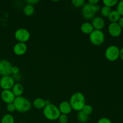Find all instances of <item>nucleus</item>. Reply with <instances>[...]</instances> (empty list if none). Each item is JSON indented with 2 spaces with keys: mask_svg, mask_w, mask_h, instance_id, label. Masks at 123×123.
<instances>
[{
  "mask_svg": "<svg viewBox=\"0 0 123 123\" xmlns=\"http://www.w3.org/2000/svg\"><path fill=\"white\" fill-rule=\"evenodd\" d=\"M43 113L44 117L50 121L58 120L61 115L58 107L51 103L46 105L43 109Z\"/></svg>",
  "mask_w": 123,
  "mask_h": 123,
  "instance_id": "obj_2",
  "label": "nucleus"
},
{
  "mask_svg": "<svg viewBox=\"0 0 123 123\" xmlns=\"http://www.w3.org/2000/svg\"><path fill=\"white\" fill-rule=\"evenodd\" d=\"M58 109L61 114H65L67 115L70 114L73 110L69 102H67V101H63L61 102L59 105Z\"/></svg>",
  "mask_w": 123,
  "mask_h": 123,
  "instance_id": "obj_14",
  "label": "nucleus"
},
{
  "mask_svg": "<svg viewBox=\"0 0 123 123\" xmlns=\"http://www.w3.org/2000/svg\"><path fill=\"white\" fill-rule=\"evenodd\" d=\"M12 67L13 66L9 61L7 60H0V75L5 76L12 74Z\"/></svg>",
  "mask_w": 123,
  "mask_h": 123,
  "instance_id": "obj_9",
  "label": "nucleus"
},
{
  "mask_svg": "<svg viewBox=\"0 0 123 123\" xmlns=\"http://www.w3.org/2000/svg\"><path fill=\"white\" fill-rule=\"evenodd\" d=\"M118 2V1L117 0H103V1L104 6L110 7V8L117 5Z\"/></svg>",
  "mask_w": 123,
  "mask_h": 123,
  "instance_id": "obj_24",
  "label": "nucleus"
},
{
  "mask_svg": "<svg viewBox=\"0 0 123 123\" xmlns=\"http://www.w3.org/2000/svg\"><path fill=\"white\" fill-rule=\"evenodd\" d=\"M80 30L84 34L90 35L94 30V29L91 23L85 22L83 23L80 26Z\"/></svg>",
  "mask_w": 123,
  "mask_h": 123,
  "instance_id": "obj_16",
  "label": "nucleus"
},
{
  "mask_svg": "<svg viewBox=\"0 0 123 123\" xmlns=\"http://www.w3.org/2000/svg\"><path fill=\"white\" fill-rule=\"evenodd\" d=\"M14 37L18 42L26 43L30 39L31 34L30 31L25 28H19L14 32Z\"/></svg>",
  "mask_w": 123,
  "mask_h": 123,
  "instance_id": "obj_6",
  "label": "nucleus"
},
{
  "mask_svg": "<svg viewBox=\"0 0 123 123\" xmlns=\"http://www.w3.org/2000/svg\"><path fill=\"white\" fill-rule=\"evenodd\" d=\"M117 10L118 11L121 17H123V0L118 1L117 5Z\"/></svg>",
  "mask_w": 123,
  "mask_h": 123,
  "instance_id": "obj_26",
  "label": "nucleus"
},
{
  "mask_svg": "<svg viewBox=\"0 0 123 123\" xmlns=\"http://www.w3.org/2000/svg\"><path fill=\"white\" fill-rule=\"evenodd\" d=\"M11 90L13 92V93L14 94L15 97H17L22 96V95L24 93V86H23V85L21 84L16 83V84H14V86H13V88H12Z\"/></svg>",
  "mask_w": 123,
  "mask_h": 123,
  "instance_id": "obj_15",
  "label": "nucleus"
},
{
  "mask_svg": "<svg viewBox=\"0 0 123 123\" xmlns=\"http://www.w3.org/2000/svg\"><path fill=\"white\" fill-rule=\"evenodd\" d=\"M1 123H15L14 118L11 114H7L2 117Z\"/></svg>",
  "mask_w": 123,
  "mask_h": 123,
  "instance_id": "obj_21",
  "label": "nucleus"
},
{
  "mask_svg": "<svg viewBox=\"0 0 123 123\" xmlns=\"http://www.w3.org/2000/svg\"><path fill=\"white\" fill-rule=\"evenodd\" d=\"M85 102L86 100L84 95L80 92H76L71 96L69 103L73 110L79 112L81 111L86 105Z\"/></svg>",
  "mask_w": 123,
  "mask_h": 123,
  "instance_id": "obj_1",
  "label": "nucleus"
},
{
  "mask_svg": "<svg viewBox=\"0 0 123 123\" xmlns=\"http://www.w3.org/2000/svg\"><path fill=\"white\" fill-rule=\"evenodd\" d=\"M6 109H7V111L8 112H13L16 111V108L15 106H14V103H9V104L7 105V106H6Z\"/></svg>",
  "mask_w": 123,
  "mask_h": 123,
  "instance_id": "obj_28",
  "label": "nucleus"
},
{
  "mask_svg": "<svg viewBox=\"0 0 123 123\" xmlns=\"http://www.w3.org/2000/svg\"><path fill=\"white\" fill-rule=\"evenodd\" d=\"M94 30H100L102 31L105 26V21L102 18L99 16L94 17L92 19L91 22Z\"/></svg>",
  "mask_w": 123,
  "mask_h": 123,
  "instance_id": "obj_13",
  "label": "nucleus"
},
{
  "mask_svg": "<svg viewBox=\"0 0 123 123\" xmlns=\"http://www.w3.org/2000/svg\"><path fill=\"white\" fill-rule=\"evenodd\" d=\"M97 123H112V122L111 121V120H109L108 118L103 117L99 119Z\"/></svg>",
  "mask_w": 123,
  "mask_h": 123,
  "instance_id": "obj_29",
  "label": "nucleus"
},
{
  "mask_svg": "<svg viewBox=\"0 0 123 123\" xmlns=\"http://www.w3.org/2000/svg\"><path fill=\"white\" fill-rule=\"evenodd\" d=\"M1 97L2 100L7 105L13 103L16 98L12 90H3L1 93Z\"/></svg>",
  "mask_w": 123,
  "mask_h": 123,
  "instance_id": "obj_11",
  "label": "nucleus"
},
{
  "mask_svg": "<svg viewBox=\"0 0 123 123\" xmlns=\"http://www.w3.org/2000/svg\"><path fill=\"white\" fill-rule=\"evenodd\" d=\"M117 23L119 24L120 27L123 29V17H121V18H120V20H118V22Z\"/></svg>",
  "mask_w": 123,
  "mask_h": 123,
  "instance_id": "obj_34",
  "label": "nucleus"
},
{
  "mask_svg": "<svg viewBox=\"0 0 123 123\" xmlns=\"http://www.w3.org/2000/svg\"><path fill=\"white\" fill-rule=\"evenodd\" d=\"M38 2H39V1H38V0H28V1H26V2L27 3V4L31 5V6H33L34 5L38 3Z\"/></svg>",
  "mask_w": 123,
  "mask_h": 123,
  "instance_id": "obj_31",
  "label": "nucleus"
},
{
  "mask_svg": "<svg viewBox=\"0 0 123 123\" xmlns=\"http://www.w3.org/2000/svg\"><path fill=\"white\" fill-rule=\"evenodd\" d=\"M24 123V122H21V123Z\"/></svg>",
  "mask_w": 123,
  "mask_h": 123,
  "instance_id": "obj_36",
  "label": "nucleus"
},
{
  "mask_svg": "<svg viewBox=\"0 0 123 123\" xmlns=\"http://www.w3.org/2000/svg\"><path fill=\"white\" fill-rule=\"evenodd\" d=\"M82 111L85 114L87 115H90L93 112V108L92 107V106L90 105H85L84 106L83 109H82Z\"/></svg>",
  "mask_w": 123,
  "mask_h": 123,
  "instance_id": "obj_23",
  "label": "nucleus"
},
{
  "mask_svg": "<svg viewBox=\"0 0 123 123\" xmlns=\"http://www.w3.org/2000/svg\"><path fill=\"white\" fill-rule=\"evenodd\" d=\"M98 2H99L98 0H89L88 1V3H89L91 6H95L96 4H98Z\"/></svg>",
  "mask_w": 123,
  "mask_h": 123,
  "instance_id": "obj_32",
  "label": "nucleus"
},
{
  "mask_svg": "<svg viewBox=\"0 0 123 123\" xmlns=\"http://www.w3.org/2000/svg\"><path fill=\"white\" fill-rule=\"evenodd\" d=\"M94 6V10L96 12V13H97V12H100L101 9V7L98 4H96Z\"/></svg>",
  "mask_w": 123,
  "mask_h": 123,
  "instance_id": "obj_33",
  "label": "nucleus"
},
{
  "mask_svg": "<svg viewBox=\"0 0 123 123\" xmlns=\"http://www.w3.org/2000/svg\"><path fill=\"white\" fill-rule=\"evenodd\" d=\"M20 72V69L18 66H13L12 69V74L13 75H16L18 74Z\"/></svg>",
  "mask_w": 123,
  "mask_h": 123,
  "instance_id": "obj_30",
  "label": "nucleus"
},
{
  "mask_svg": "<svg viewBox=\"0 0 123 123\" xmlns=\"http://www.w3.org/2000/svg\"><path fill=\"white\" fill-rule=\"evenodd\" d=\"M77 118H78V120L79 122L81 123H85L88 122V121L89 116L86 115L85 114H84L81 111L78 112Z\"/></svg>",
  "mask_w": 123,
  "mask_h": 123,
  "instance_id": "obj_20",
  "label": "nucleus"
},
{
  "mask_svg": "<svg viewBox=\"0 0 123 123\" xmlns=\"http://www.w3.org/2000/svg\"><path fill=\"white\" fill-rule=\"evenodd\" d=\"M33 106L37 109H44L46 105V100L42 98H37L33 101Z\"/></svg>",
  "mask_w": 123,
  "mask_h": 123,
  "instance_id": "obj_17",
  "label": "nucleus"
},
{
  "mask_svg": "<svg viewBox=\"0 0 123 123\" xmlns=\"http://www.w3.org/2000/svg\"><path fill=\"white\" fill-rule=\"evenodd\" d=\"M58 120L60 123H67L68 121V117L67 115L61 114Z\"/></svg>",
  "mask_w": 123,
  "mask_h": 123,
  "instance_id": "obj_27",
  "label": "nucleus"
},
{
  "mask_svg": "<svg viewBox=\"0 0 123 123\" xmlns=\"http://www.w3.org/2000/svg\"><path fill=\"white\" fill-rule=\"evenodd\" d=\"M28 50V47L26 43L18 42L13 46V50L15 55L18 56H22Z\"/></svg>",
  "mask_w": 123,
  "mask_h": 123,
  "instance_id": "obj_12",
  "label": "nucleus"
},
{
  "mask_svg": "<svg viewBox=\"0 0 123 123\" xmlns=\"http://www.w3.org/2000/svg\"><path fill=\"white\" fill-rule=\"evenodd\" d=\"M72 3L74 7L79 8V7H82L85 4V2L84 0H73Z\"/></svg>",
  "mask_w": 123,
  "mask_h": 123,
  "instance_id": "obj_25",
  "label": "nucleus"
},
{
  "mask_svg": "<svg viewBox=\"0 0 123 123\" xmlns=\"http://www.w3.org/2000/svg\"><path fill=\"white\" fill-rule=\"evenodd\" d=\"M23 12H24V14L26 16H31L33 15L35 12V8L33 6L31 5L26 4V6L24 7V9H23Z\"/></svg>",
  "mask_w": 123,
  "mask_h": 123,
  "instance_id": "obj_19",
  "label": "nucleus"
},
{
  "mask_svg": "<svg viewBox=\"0 0 123 123\" xmlns=\"http://www.w3.org/2000/svg\"><path fill=\"white\" fill-rule=\"evenodd\" d=\"M108 32L113 37H118L122 33V28L118 23H111L108 26Z\"/></svg>",
  "mask_w": 123,
  "mask_h": 123,
  "instance_id": "obj_10",
  "label": "nucleus"
},
{
  "mask_svg": "<svg viewBox=\"0 0 123 123\" xmlns=\"http://www.w3.org/2000/svg\"><path fill=\"white\" fill-rule=\"evenodd\" d=\"M120 58L123 61V48H121L120 50Z\"/></svg>",
  "mask_w": 123,
  "mask_h": 123,
  "instance_id": "obj_35",
  "label": "nucleus"
},
{
  "mask_svg": "<svg viewBox=\"0 0 123 123\" xmlns=\"http://www.w3.org/2000/svg\"><path fill=\"white\" fill-rule=\"evenodd\" d=\"M90 40L92 44L95 46L102 45L105 42V36L102 31L94 30L89 36Z\"/></svg>",
  "mask_w": 123,
  "mask_h": 123,
  "instance_id": "obj_4",
  "label": "nucleus"
},
{
  "mask_svg": "<svg viewBox=\"0 0 123 123\" xmlns=\"http://www.w3.org/2000/svg\"><path fill=\"white\" fill-rule=\"evenodd\" d=\"M14 84V79L10 75L2 76L0 78V87L3 90H11Z\"/></svg>",
  "mask_w": 123,
  "mask_h": 123,
  "instance_id": "obj_8",
  "label": "nucleus"
},
{
  "mask_svg": "<svg viewBox=\"0 0 123 123\" xmlns=\"http://www.w3.org/2000/svg\"><path fill=\"white\" fill-rule=\"evenodd\" d=\"M16 111L21 113L29 111L31 108V103L28 99L23 96L16 97L14 102Z\"/></svg>",
  "mask_w": 123,
  "mask_h": 123,
  "instance_id": "obj_3",
  "label": "nucleus"
},
{
  "mask_svg": "<svg viewBox=\"0 0 123 123\" xmlns=\"http://www.w3.org/2000/svg\"><path fill=\"white\" fill-rule=\"evenodd\" d=\"M121 17V16L120 13L118 12L117 10H112V12L109 14V16H108V19H109L111 23H117Z\"/></svg>",
  "mask_w": 123,
  "mask_h": 123,
  "instance_id": "obj_18",
  "label": "nucleus"
},
{
  "mask_svg": "<svg viewBox=\"0 0 123 123\" xmlns=\"http://www.w3.org/2000/svg\"><path fill=\"white\" fill-rule=\"evenodd\" d=\"M81 12L83 17L86 20L93 19L96 13L94 8V6H91L88 2H85L84 6L82 7Z\"/></svg>",
  "mask_w": 123,
  "mask_h": 123,
  "instance_id": "obj_7",
  "label": "nucleus"
},
{
  "mask_svg": "<svg viewBox=\"0 0 123 123\" xmlns=\"http://www.w3.org/2000/svg\"><path fill=\"white\" fill-rule=\"evenodd\" d=\"M100 12V14L102 16L105 17V18H108L109 14L112 12V10L111 8H110V7H108L104 6L103 7H102L101 8Z\"/></svg>",
  "mask_w": 123,
  "mask_h": 123,
  "instance_id": "obj_22",
  "label": "nucleus"
},
{
  "mask_svg": "<svg viewBox=\"0 0 123 123\" xmlns=\"http://www.w3.org/2000/svg\"><path fill=\"white\" fill-rule=\"evenodd\" d=\"M120 49L115 45H111L107 48L105 52L106 58L109 61H115L120 58Z\"/></svg>",
  "mask_w": 123,
  "mask_h": 123,
  "instance_id": "obj_5",
  "label": "nucleus"
}]
</instances>
